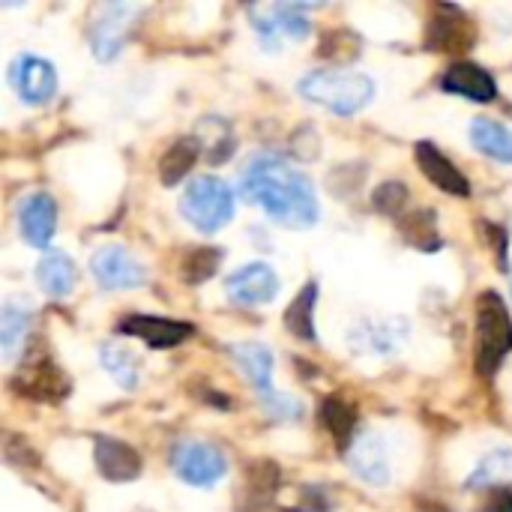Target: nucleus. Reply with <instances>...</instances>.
Instances as JSON below:
<instances>
[{"label": "nucleus", "instance_id": "nucleus-2", "mask_svg": "<svg viewBox=\"0 0 512 512\" xmlns=\"http://www.w3.org/2000/svg\"><path fill=\"white\" fill-rule=\"evenodd\" d=\"M297 90L306 102H315V105H321L339 117H354L372 102L375 81L366 72L315 69V72H306L300 78Z\"/></svg>", "mask_w": 512, "mask_h": 512}, {"label": "nucleus", "instance_id": "nucleus-1", "mask_svg": "<svg viewBox=\"0 0 512 512\" xmlns=\"http://www.w3.org/2000/svg\"><path fill=\"white\" fill-rule=\"evenodd\" d=\"M240 198L294 231H306L321 219L312 180L276 153H258L246 162L240 177Z\"/></svg>", "mask_w": 512, "mask_h": 512}, {"label": "nucleus", "instance_id": "nucleus-32", "mask_svg": "<svg viewBox=\"0 0 512 512\" xmlns=\"http://www.w3.org/2000/svg\"><path fill=\"white\" fill-rule=\"evenodd\" d=\"M261 402H264V408H267L270 414H276L279 420H297V417L303 414V405H300L294 396H285V393H270V396H264Z\"/></svg>", "mask_w": 512, "mask_h": 512}, {"label": "nucleus", "instance_id": "nucleus-13", "mask_svg": "<svg viewBox=\"0 0 512 512\" xmlns=\"http://www.w3.org/2000/svg\"><path fill=\"white\" fill-rule=\"evenodd\" d=\"M348 453V465L351 471L369 483V486H387L390 483V456L384 441L375 432H357V438L351 441Z\"/></svg>", "mask_w": 512, "mask_h": 512}, {"label": "nucleus", "instance_id": "nucleus-8", "mask_svg": "<svg viewBox=\"0 0 512 512\" xmlns=\"http://www.w3.org/2000/svg\"><path fill=\"white\" fill-rule=\"evenodd\" d=\"M411 336V324L405 318H384V321H360L348 330V345L354 354L369 357H393Z\"/></svg>", "mask_w": 512, "mask_h": 512}, {"label": "nucleus", "instance_id": "nucleus-20", "mask_svg": "<svg viewBox=\"0 0 512 512\" xmlns=\"http://www.w3.org/2000/svg\"><path fill=\"white\" fill-rule=\"evenodd\" d=\"M36 282L48 297H69L75 291V264L66 252L60 249H48L42 252L39 264H36Z\"/></svg>", "mask_w": 512, "mask_h": 512}, {"label": "nucleus", "instance_id": "nucleus-11", "mask_svg": "<svg viewBox=\"0 0 512 512\" xmlns=\"http://www.w3.org/2000/svg\"><path fill=\"white\" fill-rule=\"evenodd\" d=\"M117 333L123 336H135L141 342H147L150 348H177L186 339L195 336V327L186 321H171V318H159V315H129L117 324Z\"/></svg>", "mask_w": 512, "mask_h": 512}, {"label": "nucleus", "instance_id": "nucleus-31", "mask_svg": "<svg viewBox=\"0 0 512 512\" xmlns=\"http://www.w3.org/2000/svg\"><path fill=\"white\" fill-rule=\"evenodd\" d=\"M372 204H375L378 213L399 219L402 210H405V204H408V186H402V183H384V186L375 189Z\"/></svg>", "mask_w": 512, "mask_h": 512}, {"label": "nucleus", "instance_id": "nucleus-33", "mask_svg": "<svg viewBox=\"0 0 512 512\" xmlns=\"http://www.w3.org/2000/svg\"><path fill=\"white\" fill-rule=\"evenodd\" d=\"M486 512H512V495H498Z\"/></svg>", "mask_w": 512, "mask_h": 512}, {"label": "nucleus", "instance_id": "nucleus-25", "mask_svg": "<svg viewBox=\"0 0 512 512\" xmlns=\"http://www.w3.org/2000/svg\"><path fill=\"white\" fill-rule=\"evenodd\" d=\"M99 360H102V369L117 381V387L123 390L138 387V360L129 348H123L120 342H105L99 348Z\"/></svg>", "mask_w": 512, "mask_h": 512}, {"label": "nucleus", "instance_id": "nucleus-14", "mask_svg": "<svg viewBox=\"0 0 512 512\" xmlns=\"http://www.w3.org/2000/svg\"><path fill=\"white\" fill-rule=\"evenodd\" d=\"M18 228H21V237L36 246V249H45L48 252V243L57 231V204L48 192H33L24 198L21 210H18Z\"/></svg>", "mask_w": 512, "mask_h": 512}, {"label": "nucleus", "instance_id": "nucleus-18", "mask_svg": "<svg viewBox=\"0 0 512 512\" xmlns=\"http://www.w3.org/2000/svg\"><path fill=\"white\" fill-rule=\"evenodd\" d=\"M441 87H444L447 93L465 96V99H471V102H492V99L498 96V84H495L492 72L483 69V66H477V63H468V60L453 63V66L444 72Z\"/></svg>", "mask_w": 512, "mask_h": 512}, {"label": "nucleus", "instance_id": "nucleus-21", "mask_svg": "<svg viewBox=\"0 0 512 512\" xmlns=\"http://www.w3.org/2000/svg\"><path fill=\"white\" fill-rule=\"evenodd\" d=\"M33 321V306L24 297H6L0 309V348L6 357H15L21 342L27 339Z\"/></svg>", "mask_w": 512, "mask_h": 512}, {"label": "nucleus", "instance_id": "nucleus-7", "mask_svg": "<svg viewBox=\"0 0 512 512\" xmlns=\"http://www.w3.org/2000/svg\"><path fill=\"white\" fill-rule=\"evenodd\" d=\"M90 273L96 276V282L108 291H129L147 282V270L144 264L123 246H102L93 252L90 258Z\"/></svg>", "mask_w": 512, "mask_h": 512}, {"label": "nucleus", "instance_id": "nucleus-6", "mask_svg": "<svg viewBox=\"0 0 512 512\" xmlns=\"http://www.w3.org/2000/svg\"><path fill=\"white\" fill-rule=\"evenodd\" d=\"M9 84L24 105H45L57 93V69L45 57L18 54L9 63Z\"/></svg>", "mask_w": 512, "mask_h": 512}, {"label": "nucleus", "instance_id": "nucleus-3", "mask_svg": "<svg viewBox=\"0 0 512 512\" xmlns=\"http://www.w3.org/2000/svg\"><path fill=\"white\" fill-rule=\"evenodd\" d=\"M180 213L201 234H216L234 219V192L222 177H195L180 198Z\"/></svg>", "mask_w": 512, "mask_h": 512}, {"label": "nucleus", "instance_id": "nucleus-12", "mask_svg": "<svg viewBox=\"0 0 512 512\" xmlns=\"http://www.w3.org/2000/svg\"><path fill=\"white\" fill-rule=\"evenodd\" d=\"M132 15H138V6H129V3H111L102 9V15L96 18L93 24V33H90V51L96 60H114L123 45H126V33H129V21Z\"/></svg>", "mask_w": 512, "mask_h": 512}, {"label": "nucleus", "instance_id": "nucleus-15", "mask_svg": "<svg viewBox=\"0 0 512 512\" xmlns=\"http://www.w3.org/2000/svg\"><path fill=\"white\" fill-rule=\"evenodd\" d=\"M93 462L108 483H132L141 474V456L129 444L108 435H99L93 441Z\"/></svg>", "mask_w": 512, "mask_h": 512}, {"label": "nucleus", "instance_id": "nucleus-5", "mask_svg": "<svg viewBox=\"0 0 512 512\" xmlns=\"http://www.w3.org/2000/svg\"><path fill=\"white\" fill-rule=\"evenodd\" d=\"M174 474L195 489H210L228 474V459L207 441H180L171 453Z\"/></svg>", "mask_w": 512, "mask_h": 512}, {"label": "nucleus", "instance_id": "nucleus-27", "mask_svg": "<svg viewBox=\"0 0 512 512\" xmlns=\"http://www.w3.org/2000/svg\"><path fill=\"white\" fill-rule=\"evenodd\" d=\"M321 420H324V426L330 429V435L348 450L351 447V441L357 438V414H354V408L348 405V402H342V399H336V396H330V399H324V405H321Z\"/></svg>", "mask_w": 512, "mask_h": 512}, {"label": "nucleus", "instance_id": "nucleus-23", "mask_svg": "<svg viewBox=\"0 0 512 512\" xmlns=\"http://www.w3.org/2000/svg\"><path fill=\"white\" fill-rule=\"evenodd\" d=\"M315 303H318V285L315 282H306L303 291L294 297V303L285 309V327L300 342H315L318 339V330H315Z\"/></svg>", "mask_w": 512, "mask_h": 512}, {"label": "nucleus", "instance_id": "nucleus-4", "mask_svg": "<svg viewBox=\"0 0 512 512\" xmlns=\"http://www.w3.org/2000/svg\"><path fill=\"white\" fill-rule=\"evenodd\" d=\"M512 351V318L501 294L486 291L477 300V369L495 375Z\"/></svg>", "mask_w": 512, "mask_h": 512}, {"label": "nucleus", "instance_id": "nucleus-30", "mask_svg": "<svg viewBox=\"0 0 512 512\" xmlns=\"http://www.w3.org/2000/svg\"><path fill=\"white\" fill-rule=\"evenodd\" d=\"M279 33L288 36V39H303L309 33V21H306V12L309 6H300V3H279V6H267Z\"/></svg>", "mask_w": 512, "mask_h": 512}, {"label": "nucleus", "instance_id": "nucleus-22", "mask_svg": "<svg viewBox=\"0 0 512 512\" xmlns=\"http://www.w3.org/2000/svg\"><path fill=\"white\" fill-rule=\"evenodd\" d=\"M471 141L480 153H486L495 162L512 165V129L492 117H477L471 123Z\"/></svg>", "mask_w": 512, "mask_h": 512}, {"label": "nucleus", "instance_id": "nucleus-26", "mask_svg": "<svg viewBox=\"0 0 512 512\" xmlns=\"http://www.w3.org/2000/svg\"><path fill=\"white\" fill-rule=\"evenodd\" d=\"M512 486V450H492L480 459L474 474L468 477V489H495Z\"/></svg>", "mask_w": 512, "mask_h": 512}, {"label": "nucleus", "instance_id": "nucleus-28", "mask_svg": "<svg viewBox=\"0 0 512 512\" xmlns=\"http://www.w3.org/2000/svg\"><path fill=\"white\" fill-rule=\"evenodd\" d=\"M402 234H405V243H411V246H417L423 252L441 249V234H438V225H435V213H429V210L408 213V219L402 222Z\"/></svg>", "mask_w": 512, "mask_h": 512}, {"label": "nucleus", "instance_id": "nucleus-10", "mask_svg": "<svg viewBox=\"0 0 512 512\" xmlns=\"http://www.w3.org/2000/svg\"><path fill=\"white\" fill-rule=\"evenodd\" d=\"M15 390L27 399H39V402H60L66 393H69V381L66 375L57 369V363L48 357V354H36L30 357L18 378L12 381Z\"/></svg>", "mask_w": 512, "mask_h": 512}, {"label": "nucleus", "instance_id": "nucleus-19", "mask_svg": "<svg viewBox=\"0 0 512 512\" xmlns=\"http://www.w3.org/2000/svg\"><path fill=\"white\" fill-rule=\"evenodd\" d=\"M231 357L237 363V369L243 372V378L255 387V393L264 399L273 390V351L261 342H240L231 345Z\"/></svg>", "mask_w": 512, "mask_h": 512}, {"label": "nucleus", "instance_id": "nucleus-17", "mask_svg": "<svg viewBox=\"0 0 512 512\" xmlns=\"http://www.w3.org/2000/svg\"><path fill=\"white\" fill-rule=\"evenodd\" d=\"M417 165H420V171H423V177L432 183V186H438L441 192H447V195H459V198H468L471 195V183H468V177L432 144V141H420L417 144Z\"/></svg>", "mask_w": 512, "mask_h": 512}, {"label": "nucleus", "instance_id": "nucleus-16", "mask_svg": "<svg viewBox=\"0 0 512 512\" xmlns=\"http://www.w3.org/2000/svg\"><path fill=\"white\" fill-rule=\"evenodd\" d=\"M474 42V27L459 6H435L429 21V45L435 51H465Z\"/></svg>", "mask_w": 512, "mask_h": 512}, {"label": "nucleus", "instance_id": "nucleus-29", "mask_svg": "<svg viewBox=\"0 0 512 512\" xmlns=\"http://www.w3.org/2000/svg\"><path fill=\"white\" fill-rule=\"evenodd\" d=\"M219 261H222V252L213 249V246H198V249H192V252L183 258V282H186V285H201V282L213 279L216 270H219Z\"/></svg>", "mask_w": 512, "mask_h": 512}, {"label": "nucleus", "instance_id": "nucleus-9", "mask_svg": "<svg viewBox=\"0 0 512 512\" xmlns=\"http://www.w3.org/2000/svg\"><path fill=\"white\" fill-rule=\"evenodd\" d=\"M225 294L237 306H267L279 294V276L270 264L252 261V264H246L228 276Z\"/></svg>", "mask_w": 512, "mask_h": 512}, {"label": "nucleus", "instance_id": "nucleus-24", "mask_svg": "<svg viewBox=\"0 0 512 512\" xmlns=\"http://www.w3.org/2000/svg\"><path fill=\"white\" fill-rule=\"evenodd\" d=\"M198 150H201V141L198 138H180V141H174L168 147V153L162 156V162H159V180L165 186L180 183L192 171V165L198 159Z\"/></svg>", "mask_w": 512, "mask_h": 512}]
</instances>
